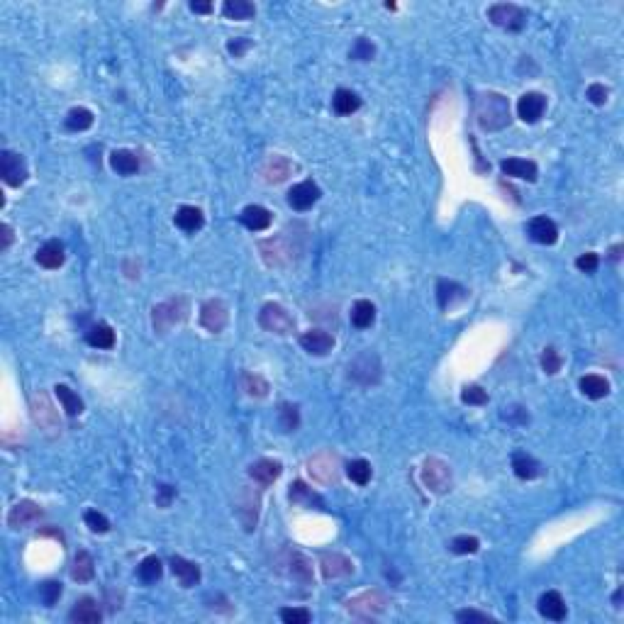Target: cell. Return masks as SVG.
Here are the masks:
<instances>
[{
	"label": "cell",
	"mask_w": 624,
	"mask_h": 624,
	"mask_svg": "<svg viewBox=\"0 0 624 624\" xmlns=\"http://www.w3.org/2000/svg\"><path fill=\"white\" fill-rule=\"evenodd\" d=\"M478 125L488 132H500L510 125V103L500 93H480L475 101Z\"/></svg>",
	"instance_id": "1"
},
{
	"label": "cell",
	"mask_w": 624,
	"mask_h": 624,
	"mask_svg": "<svg viewBox=\"0 0 624 624\" xmlns=\"http://www.w3.org/2000/svg\"><path fill=\"white\" fill-rule=\"evenodd\" d=\"M188 310H191V305H188V298H183V295H176V298L158 303L156 308L151 310V322H154V329L158 332V334L171 332L173 327L181 325V322L186 320Z\"/></svg>",
	"instance_id": "2"
},
{
	"label": "cell",
	"mask_w": 624,
	"mask_h": 624,
	"mask_svg": "<svg viewBox=\"0 0 624 624\" xmlns=\"http://www.w3.org/2000/svg\"><path fill=\"white\" fill-rule=\"evenodd\" d=\"M259 325L264 327L271 334H290L295 329L293 317L288 315V310L278 303H266L259 312Z\"/></svg>",
	"instance_id": "3"
},
{
	"label": "cell",
	"mask_w": 624,
	"mask_h": 624,
	"mask_svg": "<svg viewBox=\"0 0 624 624\" xmlns=\"http://www.w3.org/2000/svg\"><path fill=\"white\" fill-rule=\"evenodd\" d=\"M488 17L493 24L503 29H510V32H519L527 22V13H524L519 5L514 3H495L488 8Z\"/></svg>",
	"instance_id": "4"
},
{
	"label": "cell",
	"mask_w": 624,
	"mask_h": 624,
	"mask_svg": "<svg viewBox=\"0 0 624 624\" xmlns=\"http://www.w3.org/2000/svg\"><path fill=\"white\" fill-rule=\"evenodd\" d=\"M380 373H383V369H380V359L376 354H371V351L359 354L349 364V378H354L356 383H361V385L378 383Z\"/></svg>",
	"instance_id": "5"
},
{
	"label": "cell",
	"mask_w": 624,
	"mask_h": 624,
	"mask_svg": "<svg viewBox=\"0 0 624 624\" xmlns=\"http://www.w3.org/2000/svg\"><path fill=\"white\" fill-rule=\"evenodd\" d=\"M385 607H388V597L378 590H366L346 602V610H349L351 615L361 617V620H371V617L380 615Z\"/></svg>",
	"instance_id": "6"
},
{
	"label": "cell",
	"mask_w": 624,
	"mask_h": 624,
	"mask_svg": "<svg viewBox=\"0 0 624 624\" xmlns=\"http://www.w3.org/2000/svg\"><path fill=\"white\" fill-rule=\"evenodd\" d=\"M422 483L432 493H447L452 485V468L442 459H427L422 466Z\"/></svg>",
	"instance_id": "7"
},
{
	"label": "cell",
	"mask_w": 624,
	"mask_h": 624,
	"mask_svg": "<svg viewBox=\"0 0 624 624\" xmlns=\"http://www.w3.org/2000/svg\"><path fill=\"white\" fill-rule=\"evenodd\" d=\"M0 176H3V181L8 183L10 188H20L24 183V178H27L24 158L20 154H15V151L5 149L3 154H0Z\"/></svg>",
	"instance_id": "8"
},
{
	"label": "cell",
	"mask_w": 624,
	"mask_h": 624,
	"mask_svg": "<svg viewBox=\"0 0 624 624\" xmlns=\"http://www.w3.org/2000/svg\"><path fill=\"white\" fill-rule=\"evenodd\" d=\"M227 320H230V310H227V305L222 303V300L212 298V300H205V303H202L200 325L205 327L207 332H212V334L222 332L227 327Z\"/></svg>",
	"instance_id": "9"
},
{
	"label": "cell",
	"mask_w": 624,
	"mask_h": 624,
	"mask_svg": "<svg viewBox=\"0 0 624 624\" xmlns=\"http://www.w3.org/2000/svg\"><path fill=\"white\" fill-rule=\"evenodd\" d=\"M261 254H264V261L269 266H283L288 264L290 259H293L295 249L288 244V239L285 237H274V239H266L261 242Z\"/></svg>",
	"instance_id": "10"
},
{
	"label": "cell",
	"mask_w": 624,
	"mask_h": 624,
	"mask_svg": "<svg viewBox=\"0 0 624 624\" xmlns=\"http://www.w3.org/2000/svg\"><path fill=\"white\" fill-rule=\"evenodd\" d=\"M39 517H42V507H39L37 503H32V500H20V503L15 505L13 510H10L8 524L13 529L29 527V524H34Z\"/></svg>",
	"instance_id": "11"
},
{
	"label": "cell",
	"mask_w": 624,
	"mask_h": 624,
	"mask_svg": "<svg viewBox=\"0 0 624 624\" xmlns=\"http://www.w3.org/2000/svg\"><path fill=\"white\" fill-rule=\"evenodd\" d=\"M317 200H320V188H317L312 181H303L288 191V202L293 210H300V212L310 210Z\"/></svg>",
	"instance_id": "12"
},
{
	"label": "cell",
	"mask_w": 624,
	"mask_h": 624,
	"mask_svg": "<svg viewBox=\"0 0 624 624\" xmlns=\"http://www.w3.org/2000/svg\"><path fill=\"white\" fill-rule=\"evenodd\" d=\"M322 576L329 581V578H344L349 573H354V561L346 558L344 554H325L320 561Z\"/></svg>",
	"instance_id": "13"
},
{
	"label": "cell",
	"mask_w": 624,
	"mask_h": 624,
	"mask_svg": "<svg viewBox=\"0 0 624 624\" xmlns=\"http://www.w3.org/2000/svg\"><path fill=\"white\" fill-rule=\"evenodd\" d=\"M336 463L339 461H336L334 454L322 452V454H317L315 459H310L308 470L315 480H320V483H329V480L336 478Z\"/></svg>",
	"instance_id": "14"
},
{
	"label": "cell",
	"mask_w": 624,
	"mask_h": 624,
	"mask_svg": "<svg viewBox=\"0 0 624 624\" xmlns=\"http://www.w3.org/2000/svg\"><path fill=\"white\" fill-rule=\"evenodd\" d=\"M544 110H547V98H544L542 93H524L517 103L519 117H522L524 122H529V125L537 122L539 117L544 115Z\"/></svg>",
	"instance_id": "15"
},
{
	"label": "cell",
	"mask_w": 624,
	"mask_h": 624,
	"mask_svg": "<svg viewBox=\"0 0 624 624\" xmlns=\"http://www.w3.org/2000/svg\"><path fill=\"white\" fill-rule=\"evenodd\" d=\"M300 346H303L308 354L325 356V354H329L332 346H334V336L327 334L325 329H310L300 336Z\"/></svg>",
	"instance_id": "16"
},
{
	"label": "cell",
	"mask_w": 624,
	"mask_h": 624,
	"mask_svg": "<svg viewBox=\"0 0 624 624\" xmlns=\"http://www.w3.org/2000/svg\"><path fill=\"white\" fill-rule=\"evenodd\" d=\"M283 558H285V566H288L285 568V573H288L293 581L303 583V586H310L312 583V566H310L308 558H305L303 554H298V551H285Z\"/></svg>",
	"instance_id": "17"
},
{
	"label": "cell",
	"mask_w": 624,
	"mask_h": 624,
	"mask_svg": "<svg viewBox=\"0 0 624 624\" xmlns=\"http://www.w3.org/2000/svg\"><path fill=\"white\" fill-rule=\"evenodd\" d=\"M539 612H542L547 620H554V622H561L566 620V602H563L561 593L556 590H549L544 593L542 597H539Z\"/></svg>",
	"instance_id": "18"
},
{
	"label": "cell",
	"mask_w": 624,
	"mask_h": 624,
	"mask_svg": "<svg viewBox=\"0 0 624 624\" xmlns=\"http://www.w3.org/2000/svg\"><path fill=\"white\" fill-rule=\"evenodd\" d=\"M101 607L93 597H81V600L73 605V610L68 612V620L76 624H98L101 622Z\"/></svg>",
	"instance_id": "19"
},
{
	"label": "cell",
	"mask_w": 624,
	"mask_h": 624,
	"mask_svg": "<svg viewBox=\"0 0 624 624\" xmlns=\"http://www.w3.org/2000/svg\"><path fill=\"white\" fill-rule=\"evenodd\" d=\"M239 220H242V225H244L246 230L264 232V230H269L271 227V212L266 210V207H261V205H246L244 210H242Z\"/></svg>",
	"instance_id": "20"
},
{
	"label": "cell",
	"mask_w": 624,
	"mask_h": 624,
	"mask_svg": "<svg viewBox=\"0 0 624 624\" xmlns=\"http://www.w3.org/2000/svg\"><path fill=\"white\" fill-rule=\"evenodd\" d=\"M290 171H293V166H290V161L285 156L281 154H271L269 158L264 161V166H261V173H264V178L269 183H281L285 181V178L290 176Z\"/></svg>",
	"instance_id": "21"
},
{
	"label": "cell",
	"mask_w": 624,
	"mask_h": 624,
	"mask_svg": "<svg viewBox=\"0 0 624 624\" xmlns=\"http://www.w3.org/2000/svg\"><path fill=\"white\" fill-rule=\"evenodd\" d=\"M527 230H529V237L534 242H539V244H556L558 239V227L549 217H534Z\"/></svg>",
	"instance_id": "22"
},
{
	"label": "cell",
	"mask_w": 624,
	"mask_h": 624,
	"mask_svg": "<svg viewBox=\"0 0 624 624\" xmlns=\"http://www.w3.org/2000/svg\"><path fill=\"white\" fill-rule=\"evenodd\" d=\"M171 571L181 581L183 588H193L200 581V568H198V563L186 561L183 556H171Z\"/></svg>",
	"instance_id": "23"
},
{
	"label": "cell",
	"mask_w": 624,
	"mask_h": 624,
	"mask_svg": "<svg viewBox=\"0 0 624 624\" xmlns=\"http://www.w3.org/2000/svg\"><path fill=\"white\" fill-rule=\"evenodd\" d=\"M281 470H283L281 468V463L274 461V459H259L256 463H251L249 475L261 485V488H266V485H271L276 478H278Z\"/></svg>",
	"instance_id": "24"
},
{
	"label": "cell",
	"mask_w": 624,
	"mask_h": 624,
	"mask_svg": "<svg viewBox=\"0 0 624 624\" xmlns=\"http://www.w3.org/2000/svg\"><path fill=\"white\" fill-rule=\"evenodd\" d=\"M505 176L522 178V181H537V163L527 161V158H505L500 163Z\"/></svg>",
	"instance_id": "25"
},
{
	"label": "cell",
	"mask_w": 624,
	"mask_h": 624,
	"mask_svg": "<svg viewBox=\"0 0 624 624\" xmlns=\"http://www.w3.org/2000/svg\"><path fill=\"white\" fill-rule=\"evenodd\" d=\"M64 259H66V254H64V244L57 239L42 244L37 251V264L44 266V269H59V266L64 264Z\"/></svg>",
	"instance_id": "26"
},
{
	"label": "cell",
	"mask_w": 624,
	"mask_h": 624,
	"mask_svg": "<svg viewBox=\"0 0 624 624\" xmlns=\"http://www.w3.org/2000/svg\"><path fill=\"white\" fill-rule=\"evenodd\" d=\"M173 220H176V225L181 227L183 232H188V235H193V232L202 230V225H205V217H202V212L198 210V207H193V205L178 207V212H176V217H173Z\"/></svg>",
	"instance_id": "27"
},
{
	"label": "cell",
	"mask_w": 624,
	"mask_h": 624,
	"mask_svg": "<svg viewBox=\"0 0 624 624\" xmlns=\"http://www.w3.org/2000/svg\"><path fill=\"white\" fill-rule=\"evenodd\" d=\"M110 166L115 168L120 176H135L140 171V156L135 151H127V149H117L110 154Z\"/></svg>",
	"instance_id": "28"
},
{
	"label": "cell",
	"mask_w": 624,
	"mask_h": 624,
	"mask_svg": "<svg viewBox=\"0 0 624 624\" xmlns=\"http://www.w3.org/2000/svg\"><path fill=\"white\" fill-rule=\"evenodd\" d=\"M288 498L293 505H303V507H322V498L317 493H312V488L303 483V480H295L288 490Z\"/></svg>",
	"instance_id": "29"
},
{
	"label": "cell",
	"mask_w": 624,
	"mask_h": 624,
	"mask_svg": "<svg viewBox=\"0 0 624 624\" xmlns=\"http://www.w3.org/2000/svg\"><path fill=\"white\" fill-rule=\"evenodd\" d=\"M512 468H514V475L522 480H532L542 473V463H539L537 459L529 456V454H522V452L512 456Z\"/></svg>",
	"instance_id": "30"
},
{
	"label": "cell",
	"mask_w": 624,
	"mask_h": 624,
	"mask_svg": "<svg viewBox=\"0 0 624 624\" xmlns=\"http://www.w3.org/2000/svg\"><path fill=\"white\" fill-rule=\"evenodd\" d=\"M34 400H37V403L42 405V410H39L37 405H32V417H34V422H39V424H42V427H47V429H57V427H59V419H57V413H54V408H52V405H49L47 395L39 393V395H34Z\"/></svg>",
	"instance_id": "31"
},
{
	"label": "cell",
	"mask_w": 624,
	"mask_h": 624,
	"mask_svg": "<svg viewBox=\"0 0 624 624\" xmlns=\"http://www.w3.org/2000/svg\"><path fill=\"white\" fill-rule=\"evenodd\" d=\"M437 298H439V308H452L456 300H463L466 298V288H461L459 283H454V281H439L437 285Z\"/></svg>",
	"instance_id": "32"
},
{
	"label": "cell",
	"mask_w": 624,
	"mask_h": 624,
	"mask_svg": "<svg viewBox=\"0 0 624 624\" xmlns=\"http://www.w3.org/2000/svg\"><path fill=\"white\" fill-rule=\"evenodd\" d=\"M96 576V563H93V556L88 551H78L76 558H73V568H71V578L78 583H88Z\"/></svg>",
	"instance_id": "33"
},
{
	"label": "cell",
	"mask_w": 624,
	"mask_h": 624,
	"mask_svg": "<svg viewBox=\"0 0 624 624\" xmlns=\"http://www.w3.org/2000/svg\"><path fill=\"white\" fill-rule=\"evenodd\" d=\"M332 105H334L336 115H351L361 107V98L356 96L354 91H346V88H339L332 98Z\"/></svg>",
	"instance_id": "34"
},
{
	"label": "cell",
	"mask_w": 624,
	"mask_h": 624,
	"mask_svg": "<svg viewBox=\"0 0 624 624\" xmlns=\"http://www.w3.org/2000/svg\"><path fill=\"white\" fill-rule=\"evenodd\" d=\"M581 393L586 395V398H590V400H600V398H605V395L610 393V383H607L602 376H595V373L583 376L581 378Z\"/></svg>",
	"instance_id": "35"
},
{
	"label": "cell",
	"mask_w": 624,
	"mask_h": 624,
	"mask_svg": "<svg viewBox=\"0 0 624 624\" xmlns=\"http://www.w3.org/2000/svg\"><path fill=\"white\" fill-rule=\"evenodd\" d=\"M351 322H354L356 329H366L376 322V305L371 300H359L351 308Z\"/></svg>",
	"instance_id": "36"
},
{
	"label": "cell",
	"mask_w": 624,
	"mask_h": 624,
	"mask_svg": "<svg viewBox=\"0 0 624 624\" xmlns=\"http://www.w3.org/2000/svg\"><path fill=\"white\" fill-rule=\"evenodd\" d=\"M86 341L91 346H96V349H112L115 346V332L107 325H96L88 329Z\"/></svg>",
	"instance_id": "37"
},
{
	"label": "cell",
	"mask_w": 624,
	"mask_h": 624,
	"mask_svg": "<svg viewBox=\"0 0 624 624\" xmlns=\"http://www.w3.org/2000/svg\"><path fill=\"white\" fill-rule=\"evenodd\" d=\"M54 393H57L59 403L64 405V410H66V415H71V417H76V415L83 413V400L78 398L76 393H73L68 385H61L59 383L57 388H54Z\"/></svg>",
	"instance_id": "38"
},
{
	"label": "cell",
	"mask_w": 624,
	"mask_h": 624,
	"mask_svg": "<svg viewBox=\"0 0 624 624\" xmlns=\"http://www.w3.org/2000/svg\"><path fill=\"white\" fill-rule=\"evenodd\" d=\"M256 8L251 3H246V0H227L225 5H222V15H225L227 20H249L254 17Z\"/></svg>",
	"instance_id": "39"
},
{
	"label": "cell",
	"mask_w": 624,
	"mask_h": 624,
	"mask_svg": "<svg viewBox=\"0 0 624 624\" xmlns=\"http://www.w3.org/2000/svg\"><path fill=\"white\" fill-rule=\"evenodd\" d=\"M93 125V112L86 110V107H73L66 115V127L73 132H83Z\"/></svg>",
	"instance_id": "40"
},
{
	"label": "cell",
	"mask_w": 624,
	"mask_h": 624,
	"mask_svg": "<svg viewBox=\"0 0 624 624\" xmlns=\"http://www.w3.org/2000/svg\"><path fill=\"white\" fill-rule=\"evenodd\" d=\"M242 385H244L246 395H251V398H266L269 395V383L259 373H244L242 376Z\"/></svg>",
	"instance_id": "41"
},
{
	"label": "cell",
	"mask_w": 624,
	"mask_h": 624,
	"mask_svg": "<svg viewBox=\"0 0 624 624\" xmlns=\"http://www.w3.org/2000/svg\"><path fill=\"white\" fill-rule=\"evenodd\" d=\"M346 475H349L356 485H366L371 480V475H373V468H371V463L364 461V459H356V461H351L349 466H346Z\"/></svg>",
	"instance_id": "42"
},
{
	"label": "cell",
	"mask_w": 624,
	"mask_h": 624,
	"mask_svg": "<svg viewBox=\"0 0 624 624\" xmlns=\"http://www.w3.org/2000/svg\"><path fill=\"white\" fill-rule=\"evenodd\" d=\"M161 573H163V563L156 556H147L140 563V578L144 583H156L161 578Z\"/></svg>",
	"instance_id": "43"
},
{
	"label": "cell",
	"mask_w": 624,
	"mask_h": 624,
	"mask_svg": "<svg viewBox=\"0 0 624 624\" xmlns=\"http://www.w3.org/2000/svg\"><path fill=\"white\" fill-rule=\"evenodd\" d=\"M281 415V427H283V432H295V429L300 427V413H298V405H290V403H283L278 410Z\"/></svg>",
	"instance_id": "44"
},
{
	"label": "cell",
	"mask_w": 624,
	"mask_h": 624,
	"mask_svg": "<svg viewBox=\"0 0 624 624\" xmlns=\"http://www.w3.org/2000/svg\"><path fill=\"white\" fill-rule=\"evenodd\" d=\"M373 54H376V47H373V44H371L366 37H359V39H356L354 47H351L349 57H351V59H356V61H371V59H373Z\"/></svg>",
	"instance_id": "45"
},
{
	"label": "cell",
	"mask_w": 624,
	"mask_h": 624,
	"mask_svg": "<svg viewBox=\"0 0 624 624\" xmlns=\"http://www.w3.org/2000/svg\"><path fill=\"white\" fill-rule=\"evenodd\" d=\"M61 593H64V588H61V583H57V581H47L42 588H39V595H42V602L47 607L57 605L59 597H61Z\"/></svg>",
	"instance_id": "46"
},
{
	"label": "cell",
	"mask_w": 624,
	"mask_h": 624,
	"mask_svg": "<svg viewBox=\"0 0 624 624\" xmlns=\"http://www.w3.org/2000/svg\"><path fill=\"white\" fill-rule=\"evenodd\" d=\"M561 356H558V351L554 349V346H547V349H544V354H542V369H544V373H549V376H554V373H558V371H561Z\"/></svg>",
	"instance_id": "47"
},
{
	"label": "cell",
	"mask_w": 624,
	"mask_h": 624,
	"mask_svg": "<svg viewBox=\"0 0 624 624\" xmlns=\"http://www.w3.org/2000/svg\"><path fill=\"white\" fill-rule=\"evenodd\" d=\"M281 620L285 624H308L310 612L303 610V607H285V610H281Z\"/></svg>",
	"instance_id": "48"
},
{
	"label": "cell",
	"mask_w": 624,
	"mask_h": 624,
	"mask_svg": "<svg viewBox=\"0 0 624 624\" xmlns=\"http://www.w3.org/2000/svg\"><path fill=\"white\" fill-rule=\"evenodd\" d=\"M480 547V542L475 537H456L452 542V551L454 554H475Z\"/></svg>",
	"instance_id": "49"
},
{
	"label": "cell",
	"mask_w": 624,
	"mask_h": 624,
	"mask_svg": "<svg viewBox=\"0 0 624 624\" xmlns=\"http://www.w3.org/2000/svg\"><path fill=\"white\" fill-rule=\"evenodd\" d=\"M461 400L466 405H485L488 403V393L483 388H478V385H468V388H463Z\"/></svg>",
	"instance_id": "50"
},
{
	"label": "cell",
	"mask_w": 624,
	"mask_h": 624,
	"mask_svg": "<svg viewBox=\"0 0 624 624\" xmlns=\"http://www.w3.org/2000/svg\"><path fill=\"white\" fill-rule=\"evenodd\" d=\"M86 524L93 529V532H98V534H105L107 529H110V522H107V517H105V514H101V512H96V510L86 512Z\"/></svg>",
	"instance_id": "51"
},
{
	"label": "cell",
	"mask_w": 624,
	"mask_h": 624,
	"mask_svg": "<svg viewBox=\"0 0 624 624\" xmlns=\"http://www.w3.org/2000/svg\"><path fill=\"white\" fill-rule=\"evenodd\" d=\"M597 264H600V259H597V254H593V251H588V254H583L576 259V266L583 271V274H593V271L597 269Z\"/></svg>",
	"instance_id": "52"
},
{
	"label": "cell",
	"mask_w": 624,
	"mask_h": 624,
	"mask_svg": "<svg viewBox=\"0 0 624 624\" xmlns=\"http://www.w3.org/2000/svg\"><path fill=\"white\" fill-rule=\"evenodd\" d=\"M173 498H176V488H171V485H166V483H161L156 488V505L158 507H168Z\"/></svg>",
	"instance_id": "53"
},
{
	"label": "cell",
	"mask_w": 624,
	"mask_h": 624,
	"mask_svg": "<svg viewBox=\"0 0 624 624\" xmlns=\"http://www.w3.org/2000/svg\"><path fill=\"white\" fill-rule=\"evenodd\" d=\"M607 96H610V93H607V88L600 86V83H593V86L588 88V101L595 103V105H605Z\"/></svg>",
	"instance_id": "54"
},
{
	"label": "cell",
	"mask_w": 624,
	"mask_h": 624,
	"mask_svg": "<svg viewBox=\"0 0 624 624\" xmlns=\"http://www.w3.org/2000/svg\"><path fill=\"white\" fill-rule=\"evenodd\" d=\"M459 622H493V617L483 615V612H475V610H463L456 615Z\"/></svg>",
	"instance_id": "55"
},
{
	"label": "cell",
	"mask_w": 624,
	"mask_h": 624,
	"mask_svg": "<svg viewBox=\"0 0 624 624\" xmlns=\"http://www.w3.org/2000/svg\"><path fill=\"white\" fill-rule=\"evenodd\" d=\"M249 47H251V42H249V39H244V37H237V39H232V42L227 44L230 54H235V57H242V54H244Z\"/></svg>",
	"instance_id": "56"
},
{
	"label": "cell",
	"mask_w": 624,
	"mask_h": 624,
	"mask_svg": "<svg viewBox=\"0 0 624 624\" xmlns=\"http://www.w3.org/2000/svg\"><path fill=\"white\" fill-rule=\"evenodd\" d=\"M191 10H193V13L207 15V13H212V3H202V0H193V3H191Z\"/></svg>",
	"instance_id": "57"
},
{
	"label": "cell",
	"mask_w": 624,
	"mask_h": 624,
	"mask_svg": "<svg viewBox=\"0 0 624 624\" xmlns=\"http://www.w3.org/2000/svg\"><path fill=\"white\" fill-rule=\"evenodd\" d=\"M0 232H3V244H0V251H8L10 242H13V230H10V225H3L0 227Z\"/></svg>",
	"instance_id": "58"
},
{
	"label": "cell",
	"mask_w": 624,
	"mask_h": 624,
	"mask_svg": "<svg viewBox=\"0 0 624 624\" xmlns=\"http://www.w3.org/2000/svg\"><path fill=\"white\" fill-rule=\"evenodd\" d=\"M39 534H42V537H54V539H59V542L64 544V534H61V532H57V529H42V532H39Z\"/></svg>",
	"instance_id": "59"
},
{
	"label": "cell",
	"mask_w": 624,
	"mask_h": 624,
	"mask_svg": "<svg viewBox=\"0 0 624 624\" xmlns=\"http://www.w3.org/2000/svg\"><path fill=\"white\" fill-rule=\"evenodd\" d=\"M620 251H622V246H615V249H612V259H620Z\"/></svg>",
	"instance_id": "60"
}]
</instances>
